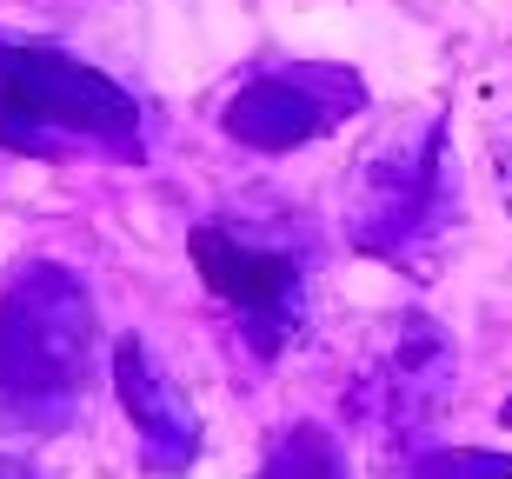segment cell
<instances>
[{
  "instance_id": "cell-8",
  "label": "cell",
  "mask_w": 512,
  "mask_h": 479,
  "mask_svg": "<svg viewBox=\"0 0 512 479\" xmlns=\"http://www.w3.org/2000/svg\"><path fill=\"white\" fill-rule=\"evenodd\" d=\"M499 173H506V207H512V134L499 140Z\"/></svg>"
},
{
  "instance_id": "cell-7",
  "label": "cell",
  "mask_w": 512,
  "mask_h": 479,
  "mask_svg": "<svg viewBox=\"0 0 512 479\" xmlns=\"http://www.w3.org/2000/svg\"><path fill=\"white\" fill-rule=\"evenodd\" d=\"M419 479H512L506 453H486V446H446V453H426Z\"/></svg>"
},
{
  "instance_id": "cell-4",
  "label": "cell",
  "mask_w": 512,
  "mask_h": 479,
  "mask_svg": "<svg viewBox=\"0 0 512 479\" xmlns=\"http://www.w3.org/2000/svg\"><path fill=\"white\" fill-rule=\"evenodd\" d=\"M193 267L207 280L220 300L240 307V326H247L260 353L286 340V320H293V287H300V273L286 253H266V247H247V240H233L220 227H193Z\"/></svg>"
},
{
  "instance_id": "cell-1",
  "label": "cell",
  "mask_w": 512,
  "mask_h": 479,
  "mask_svg": "<svg viewBox=\"0 0 512 479\" xmlns=\"http://www.w3.org/2000/svg\"><path fill=\"white\" fill-rule=\"evenodd\" d=\"M94 353V307L60 267L20 273L0 293V406L74 400Z\"/></svg>"
},
{
  "instance_id": "cell-9",
  "label": "cell",
  "mask_w": 512,
  "mask_h": 479,
  "mask_svg": "<svg viewBox=\"0 0 512 479\" xmlns=\"http://www.w3.org/2000/svg\"><path fill=\"white\" fill-rule=\"evenodd\" d=\"M499 420H506V426H512V400H506V413H499Z\"/></svg>"
},
{
  "instance_id": "cell-6",
  "label": "cell",
  "mask_w": 512,
  "mask_h": 479,
  "mask_svg": "<svg viewBox=\"0 0 512 479\" xmlns=\"http://www.w3.org/2000/svg\"><path fill=\"white\" fill-rule=\"evenodd\" d=\"M340 107H326V100L306 94V80H253L240 87L227 107V134L260 147V154H286V147H306L313 134L333 127Z\"/></svg>"
},
{
  "instance_id": "cell-5",
  "label": "cell",
  "mask_w": 512,
  "mask_h": 479,
  "mask_svg": "<svg viewBox=\"0 0 512 479\" xmlns=\"http://www.w3.org/2000/svg\"><path fill=\"white\" fill-rule=\"evenodd\" d=\"M114 386H120V406H127L133 433H140V453H147L153 473H180L200 446V413L187 406V393L147 360L140 340H120L114 353Z\"/></svg>"
},
{
  "instance_id": "cell-2",
  "label": "cell",
  "mask_w": 512,
  "mask_h": 479,
  "mask_svg": "<svg viewBox=\"0 0 512 479\" xmlns=\"http://www.w3.org/2000/svg\"><path fill=\"white\" fill-rule=\"evenodd\" d=\"M133 100L94 67L54 47H0V140L20 154H54L67 134L127 140L133 147Z\"/></svg>"
},
{
  "instance_id": "cell-10",
  "label": "cell",
  "mask_w": 512,
  "mask_h": 479,
  "mask_svg": "<svg viewBox=\"0 0 512 479\" xmlns=\"http://www.w3.org/2000/svg\"><path fill=\"white\" fill-rule=\"evenodd\" d=\"M260 479H266V473H260Z\"/></svg>"
},
{
  "instance_id": "cell-3",
  "label": "cell",
  "mask_w": 512,
  "mask_h": 479,
  "mask_svg": "<svg viewBox=\"0 0 512 479\" xmlns=\"http://www.w3.org/2000/svg\"><path fill=\"white\" fill-rule=\"evenodd\" d=\"M446 127L439 120H406L399 134H386L360 167V193H353V240L366 253H399L426 227V200H433V160Z\"/></svg>"
}]
</instances>
